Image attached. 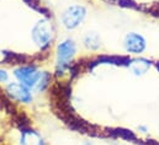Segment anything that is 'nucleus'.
Listing matches in <instances>:
<instances>
[{
  "label": "nucleus",
  "instance_id": "nucleus-1",
  "mask_svg": "<svg viewBox=\"0 0 159 145\" xmlns=\"http://www.w3.org/2000/svg\"><path fill=\"white\" fill-rule=\"evenodd\" d=\"M42 74L43 72H40L35 67H21L14 72L15 77L19 80L20 84L32 90H35L37 84L40 82Z\"/></svg>",
  "mask_w": 159,
  "mask_h": 145
},
{
  "label": "nucleus",
  "instance_id": "nucleus-2",
  "mask_svg": "<svg viewBox=\"0 0 159 145\" xmlns=\"http://www.w3.org/2000/svg\"><path fill=\"white\" fill-rule=\"evenodd\" d=\"M86 15V10L84 6L81 5H73L69 6L62 15V22L64 25L66 29L68 30H73L75 27H78L80 24L83 22V20L85 19Z\"/></svg>",
  "mask_w": 159,
  "mask_h": 145
},
{
  "label": "nucleus",
  "instance_id": "nucleus-3",
  "mask_svg": "<svg viewBox=\"0 0 159 145\" xmlns=\"http://www.w3.org/2000/svg\"><path fill=\"white\" fill-rule=\"evenodd\" d=\"M32 38L42 48L47 47L49 44L51 39H52V27H51V25L46 21L39 22L32 30Z\"/></svg>",
  "mask_w": 159,
  "mask_h": 145
},
{
  "label": "nucleus",
  "instance_id": "nucleus-4",
  "mask_svg": "<svg viewBox=\"0 0 159 145\" xmlns=\"http://www.w3.org/2000/svg\"><path fill=\"white\" fill-rule=\"evenodd\" d=\"M77 52V46L72 39H66L58 46V65L61 70L64 69L67 63L74 57Z\"/></svg>",
  "mask_w": 159,
  "mask_h": 145
},
{
  "label": "nucleus",
  "instance_id": "nucleus-5",
  "mask_svg": "<svg viewBox=\"0 0 159 145\" xmlns=\"http://www.w3.org/2000/svg\"><path fill=\"white\" fill-rule=\"evenodd\" d=\"M125 49L129 53H134V54H139L146 49V39L144 37L139 33L136 32H131L127 33L125 37Z\"/></svg>",
  "mask_w": 159,
  "mask_h": 145
},
{
  "label": "nucleus",
  "instance_id": "nucleus-6",
  "mask_svg": "<svg viewBox=\"0 0 159 145\" xmlns=\"http://www.w3.org/2000/svg\"><path fill=\"white\" fill-rule=\"evenodd\" d=\"M7 91L20 102H30L32 100V96L27 87H25L20 82H12L7 85Z\"/></svg>",
  "mask_w": 159,
  "mask_h": 145
},
{
  "label": "nucleus",
  "instance_id": "nucleus-7",
  "mask_svg": "<svg viewBox=\"0 0 159 145\" xmlns=\"http://www.w3.org/2000/svg\"><path fill=\"white\" fill-rule=\"evenodd\" d=\"M84 43L88 48L96 49L100 46V37L96 32H89L84 38Z\"/></svg>",
  "mask_w": 159,
  "mask_h": 145
},
{
  "label": "nucleus",
  "instance_id": "nucleus-8",
  "mask_svg": "<svg viewBox=\"0 0 159 145\" xmlns=\"http://www.w3.org/2000/svg\"><path fill=\"white\" fill-rule=\"evenodd\" d=\"M148 68H149V63L146 62V60H136V62H133V64L131 65L132 72H134V74H137V75L146 72L148 70Z\"/></svg>",
  "mask_w": 159,
  "mask_h": 145
},
{
  "label": "nucleus",
  "instance_id": "nucleus-9",
  "mask_svg": "<svg viewBox=\"0 0 159 145\" xmlns=\"http://www.w3.org/2000/svg\"><path fill=\"white\" fill-rule=\"evenodd\" d=\"M6 80H7V74L4 72V70H0V81L4 82Z\"/></svg>",
  "mask_w": 159,
  "mask_h": 145
}]
</instances>
